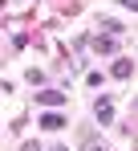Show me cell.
I'll return each mask as SVG.
<instances>
[{
    "mask_svg": "<svg viewBox=\"0 0 138 151\" xmlns=\"http://www.w3.org/2000/svg\"><path fill=\"white\" fill-rule=\"evenodd\" d=\"M85 151H102V143H93V139H85Z\"/></svg>",
    "mask_w": 138,
    "mask_h": 151,
    "instance_id": "cell-4",
    "label": "cell"
},
{
    "mask_svg": "<svg viewBox=\"0 0 138 151\" xmlns=\"http://www.w3.org/2000/svg\"><path fill=\"white\" fill-rule=\"evenodd\" d=\"M122 4H126V8H134V12H138V0H122Z\"/></svg>",
    "mask_w": 138,
    "mask_h": 151,
    "instance_id": "cell-5",
    "label": "cell"
},
{
    "mask_svg": "<svg viewBox=\"0 0 138 151\" xmlns=\"http://www.w3.org/2000/svg\"><path fill=\"white\" fill-rule=\"evenodd\" d=\"M37 98L45 102V106H57V102H61V94H57V90H45V94H37Z\"/></svg>",
    "mask_w": 138,
    "mask_h": 151,
    "instance_id": "cell-3",
    "label": "cell"
},
{
    "mask_svg": "<svg viewBox=\"0 0 138 151\" xmlns=\"http://www.w3.org/2000/svg\"><path fill=\"white\" fill-rule=\"evenodd\" d=\"M41 127H45V131H57V127H65V123H61V114H45Z\"/></svg>",
    "mask_w": 138,
    "mask_h": 151,
    "instance_id": "cell-2",
    "label": "cell"
},
{
    "mask_svg": "<svg viewBox=\"0 0 138 151\" xmlns=\"http://www.w3.org/2000/svg\"><path fill=\"white\" fill-rule=\"evenodd\" d=\"M21 151H41V147H37V143H24V147H21Z\"/></svg>",
    "mask_w": 138,
    "mask_h": 151,
    "instance_id": "cell-6",
    "label": "cell"
},
{
    "mask_svg": "<svg viewBox=\"0 0 138 151\" xmlns=\"http://www.w3.org/2000/svg\"><path fill=\"white\" fill-rule=\"evenodd\" d=\"M110 119H114V102L102 98V102H97V123H110Z\"/></svg>",
    "mask_w": 138,
    "mask_h": 151,
    "instance_id": "cell-1",
    "label": "cell"
}]
</instances>
